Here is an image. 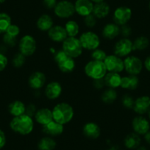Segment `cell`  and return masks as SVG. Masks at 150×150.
<instances>
[{
    "instance_id": "cell-21",
    "label": "cell",
    "mask_w": 150,
    "mask_h": 150,
    "mask_svg": "<svg viewBox=\"0 0 150 150\" xmlns=\"http://www.w3.org/2000/svg\"><path fill=\"white\" fill-rule=\"evenodd\" d=\"M83 132L85 136L89 139H96L100 135L101 129L99 125L95 122H88L83 127Z\"/></svg>"
},
{
    "instance_id": "cell-37",
    "label": "cell",
    "mask_w": 150,
    "mask_h": 150,
    "mask_svg": "<svg viewBox=\"0 0 150 150\" xmlns=\"http://www.w3.org/2000/svg\"><path fill=\"white\" fill-rule=\"evenodd\" d=\"M122 103L125 108H127V109H131V108H133L135 100L130 95L126 94L122 97Z\"/></svg>"
},
{
    "instance_id": "cell-32",
    "label": "cell",
    "mask_w": 150,
    "mask_h": 150,
    "mask_svg": "<svg viewBox=\"0 0 150 150\" xmlns=\"http://www.w3.org/2000/svg\"><path fill=\"white\" fill-rule=\"evenodd\" d=\"M117 92L115 89L108 88L103 92L101 96V99L105 104H112L117 99Z\"/></svg>"
},
{
    "instance_id": "cell-19",
    "label": "cell",
    "mask_w": 150,
    "mask_h": 150,
    "mask_svg": "<svg viewBox=\"0 0 150 150\" xmlns=\"http://www.w3.org/2000/svg\"><path fill=\"white\" fill-rule=\"evenodd\" d=\"M63 88L58 82L53 81L48 83L45 88V95L50 100H54L61 95Z\"/></svg>"
},
{
    "instance_id": "cell-30",
    "label": "cell",
    "mask_w": 150,
    "mask_h": 150,
    "mask_svg": "<svg viewBox=\"0 0 150 150\" xmlns=\"http://www.w3.org/2000/svg\"><path fill=\"white\" fill-rule=\"evenodd\" d=\"M68 37H76L80 33V26L77 21L70 20L66 23L64 27Z\"/></svg>"
},
{
    "instance_id": "cell-1",
    "label": "cell",
    "mask_w": 150,
    "mask_h": 150,
    "mask_svg": "<svg viewBox=\"0 0 150 150\" xmlns=\"http://www.w3.org/2000/svg\"><path fill=\"white\" fill-rule=\"evenodd\" d=\"M10 127L16 133L27 135L33 132L34 129V121L28 115L23 114L13 118L10 122Z\"/></svg>"
},
{
    "instance_id": "cell-33",
    "label": "cell",
    "mask_w": 150,
    "mask_h": 150,
    "mask_svg": "<svg viewBox=\"0 0 150 150\" xmlns=\"http://www.w3.org/2000/svg\"><path fill=\"white\" fill-rule=\"evenodd\" d=\"M11 24V16L6 13H0V34L5 33Z\"/></svg>"
},
{
    "instance_id": "cell-22",
    "label": "cell",
    "mask_w": 150,
    "mask_h": 150,
    "mask_svg": "<svg viewBox=\"0 0 150 150\" xmlns=\"http://www.w3.org/2000/svg\"><path fill=\"white\" fill-rule=\"evenodd\" d=\"M102 33L106 39H114L120 34V27L115 23H108L104 26Z\"/></svg>"
},
{
    "instance_id": "cell-20",
    "label": "cell",
    "mask_w": 150,
    "mask_h": 150,
    "mask_svg": "<svg viewBox=\"0 0 150 150\" xmlns=\"http://www.w3.org/2000/svg\"><path fill=\"white\" fill-rule=\"evenodd\" d=\"M64 130V127L60 124L57 123L54 120L47 125L42 126V131L48 136L54 137L61 135Z\"/></svg>"
},
{
    "instance_id": "cell-50",
    "label": "cell",
    "mask_w": 150,
    "mask_h": 150,
    "mask_svg": "<svg viewBox=\"0 0 150 150\" xmlns=\"http://www.w3.org/2000/svg\"><path fill=\"white\" fill-rule=\"evenodd\" d=\"M5 2V0H0V4H2Z\"/></svg>"
},
{
    "instance_id": "cell-14",
    "label": "cell",
    "mask_w": 150,
    "mask_h": 150,
    "mask_svg": "<svg viewBox=\"0 0 150 150\" xmlns=\"http://www.w3.org/2000/svg\"><path fill=\"white\" fill-rule=\"evenodd\" d=\"M132 127L134 132L138 135H145L149 131L150 125L149 121L143 116H136L132 122Z\"/></svg>"
},
{
    "instance_id": "cell-16",
    "label": "cell",
    "mask_w": 150,
    "mask_h": 150,
    "mask_svg": "<svg viewBox=\"0 0 150 150\" xmlns=\"http://www.w3.org/2000/svg\"><path fill=\"white\" fill-rule=\"evenodd\" d=\"M48 36L52 41L56 43L63 42L68 38L65 28L60 25L53 26L48 31Z\"/></svg>"
},
{
    "instance_id": "cell-29",
    "label": "cell",
    "mask_w": 150,
    "mask_h": 150,
    "mask_svg": "<svg viewBox=\"0 0 150 150\" xmlns=\"http://www.w3.org/2000/svg\"><path fill=\"white\" fill-rule=\"evenodd\" d=\"M56 146V141L50 136L44 137L38 143V150H54Z\"/></svg>"
},
{
    "instance_id": "cell-17",
    "label": "cell",
    "mask_w": 150,
    "mask_h": 150,
    "mask_svg": "<svg viewBox=\"0 0 150 150\" xmlns=\"http://www.w3.org/2000/svg\"><path fill=\"white\" fill-rule=\"evenodd\" d=\"M150 109V97L148 96H142L135 100L133 110L136 113L143 115L148 112Z\"/></svg>"
},
{
    "instance_id": "cell-5",
    "label": "cell",
    "mask_w": 150,
    "mask_h": 150,
    "mask_svg": "<svg viewBox=\"0 0 150 150\" xmlns=\"http://www.w3.org/2000/svg\"><path fill=\"white\" fill-rule=\"evenodd\" d=\"M63 50L72 58L80 57L83 53V46L76 37H68L63 42Z\"/></svg>"
},
{
    "instance_id": "cell-41",
    "label": "cell",
    "mask_w": 150,
    "mask_h": 150,
    "mask_svg": "<svg viewBox=\"0 0 150 150\" xmlns=\"http://www.w3.org/2000/svg\"><path fill=\"white\" fill-rule=\"evenodd\" d=\"M36 111H37V108L34 104H30L27 106H26L25 114L28 115L30 117H34L36 113Z\"/></svg>"
},
{
    "instance_id": "cell-8",
    "label": "cell",
    "mask_w": 150,
    "mask_h": 150,
    "mask_svg": "<svg viewBox=\"0 0 150 150\" xmlns=\"http://www.w3.org/2000/svg\"><path fill=\"white\" fill-rule=\"evenodd\" d=\"M54 12L58 18L63 19L69 18L75 13L74 5L67 0H62L57 3L54 8Z\"/></svg>"
},
{
    "instance_id": "cell-45",
    "label": "cell",
    "mask_w": 150,
    "mask_h": 150,
    "mask_svg": "<svg viewBox=\"0 0 150 150\" xmlns=\"http://www.w3.org/2000/svg\"><path fill=\"white\" fill-rule=\"evenodd\" d=\"M7 142L6 135L2 129H0V149L3 148Z\"/></svg>"
},
{
    "instance_id": "cell-10",
    "label": "cell",
    "mask_w": 150,
    "mask_h": 150,
    "mask_svg": "<svg viewBox=\"0 0 150 150\" xmlns=\"http://www.w3.org/2000/svg\"><path fill=\"white\" fill-rule=\"evenodd\" d=\"M107 71L108 72H115V73H121L125 69L124 60L122 57H118L116 54L108 55L105 60H104Z\"/></svg>"
},
{
    "instance_id": "cell-7",
    "label": "cell",
    "mask_w": 150,
    "mask_h": 150,
    "mask_svg": "<svg viewBox=\"0 0 150 150\" xmlns=\"http://www.w3.org/2000/svg\"><path fill=\"white\" fill-rule=\"evenodd\" d=\"M80 41L81 42L83 48L85 50H93L98 49L100 45V38L99 35L92 31H87L83 33L80 35Z\"/></svg>"
},
{
    "instance_id": "cell-24",
    "label": "cell",
    "mask_w": 150,
    "mask_h": 150,
    "mask_svg": "<svg viewBox=\"0 0 150 150\" xmlns=\"http://www.w3.org/2000/svg\"><path fill=\"white\" fill-rule=\"evenodd\" d=\"M110 11V8L109 5L105 2L96 3L93 5V10L92 13L94 15L96 18H104L108 16Z\"/></svg>"
},
{
    "instance_id": "cell-48",
    "label": "cell",
    "mask_w": 150,
    "mask_h": 150,
    "mask_svg": "<svg viewBox=\"0 0 150 150\" xmlns=\"http://www.w3.org/2000/svg\"><path fill=\"white\" fill-rule=\"evenodd\" d=\"M92 2H95V3H99V2H104V0H91Z\"/></svg>"
},
{
    "instance_id": "cell-39",
    "label": "cell",
    "mask_w": 150,
    "mask_h": 150,
    "mask_svg": "<svg viewBox=\"0 0 150 150\" xmlns=\"http://www.w3.org/2000/svg\"><path fill=\"white\" fill-rule=\"evenodd\" d=\"M5 33H7V34L10 35L11 36H13V37L17 38V36L20 33V28L18 26L11 24L10 25V27L8 28V30H7V31L5 32Z\"/></svg>"
},
{
    "instance_id": "cell-38",
    "label": "cell",
    "mask_w": 150,
    "mask_h": 150,
    "mask_svg": "<svg viewBox=\"0 0 150 150\" xmlns=\"http://www.w3.org/2000/svg\"><path fill=\"white\" fill-rule=\"evenodd\" d=\"M96 21H97V18L94 16L93 13L84 17L85 25L87 27H89V28L94 27L96 24Z\"/></svg>"
},
{
    "instance_id": "cell-35",
    "label": "cell",
    "mask_w": 150,
    "mask_h": 150,
    "mask_svg": "<svg viewBox=\"0 0 150 150\" xmlns=\"http://www.w3.org/2000/svg\"><path fill=\"white\" fill-rule=\"evenodd\" d=\"M108 54H106L104 50L100 49H96L93 50L91 53V58L93 60H98V61H103L105 60Z\"/></svg>"
},
{
    "instance_id": "cell-53",
    "label": "cell",
    "mask_w": 150,
    "mask_h": 150,
    "mask_svg": "<svg viewBox=\"0 0 150 150\" xmlns=\"http://www.w3.org/2000/svg\"><path fill=\"white\" fill-rule=\"evenodd\" d=\"M149 10H150V2H149Z\"/></svg>"
},
{
    "instance_id": "cell-3",
    "label": "cell",
    "mask_w": 150,
    "mask_h": 150,
    "mask_svg": "<svg viewBox=\"0 0 150 150\" xmlns=\"http://www.w3.org/2000/svg\"><path fill=\"white\" fill-rule=\"evenodd\" d=\"M84 71L86 74L92 80L104 78L108 72L103 61L93 60L87 63L85 66Z\"/></svg>"
},
{
    "instance_id": "cell-36",
    "label": "cell",
    "mask_w": 150,
    "mask_h": 150,
    "mask_svg": "<svg viewBox=\"0 0 150 150\" xmlns=\"http://www.w3.org/2000/svg\"><path fill=\"white\" fill-rule=\"evenodd\" d=\"M3 43L6 47H14L17 44V38L13 36H11L7 33H4L2 37Z\"/></svg>"
},
{
    "instance_id": "cell-34",
    "label": "cell",
    "mask_w": 150,
    "mask_h": 150,
    "mask_svg": "<svg viewBox=\"0 0 150 150\" xmlns=\"http://www.w3.org/2000/svg\"><path fill=\"white\" fill-rule=\"evenodd\" d=\"M26 57L21 53L18 52L13 56L12 60V64L15 68H20L25 63Z\"/></svg>"
},
{
    "instance_id": "cell-13",
    "label": "cell",
    "mask_w": 150,
    "mask_h": 150,
    "mask_svg": "<svg viewBox=\"0 0 150 150\" xmlns=\"http://www.w3.org/2000/svg\"><path fill=\"white\" fill-rule=\"evenodd\" d=\"M93 4L91 0H77L75 2V12L81 16L86 17L93 13Z\"/></svg>"
},
{
    "instance_id": "cell-27",
    "label": "cell",
    "mask_w": 150,
    "mask_h": 150,
    "mask_svg": "<svg viewBox=\"0 0 150 150\" xmlns=\"http://www.w3.org/2000/svg\"><path fill=\"white\" fill-rule=\"evenodd\" d=\"M141 138L139 135L135 132L129 133L125 137L124 144H125V147L128 149H136L138 148L141 144Z\"/></svg>"
},
{
    "instance_id": "cell-46",
    "label": "cell",
    "mask_w": 150,
    "mask_h": 150,
    "mask_svg": "<svg viewBox=\"0 0 150 150\" xmlns=\"http://www.w3.org/2000/svg\"><path fill=\"white\" fill-rule=\"evenodd\" d=\"M144 66L149 71H150V55L147 57L144 61Z\"/></svg>"
},
{
    "instance_id": "cell-43",
    "label": "cell",
    "mask_w": 150,
    "mask_h": 150,
    "mask_svg": "<svg viewBox=\"0 0 150 150\" xmlns=\"http://www.w3.org/2000/svg\"><path fill=\"white\" fill-rule=\"evenodd\" d=\"M93 86L96 89H102L105 86V83L104 78L97 79V80H93Z\"/></svg>"
},
{
    "instance_id": "cell-40",
    "label": "cell",
    "mask_w": 150,
    "mask_h": 150,
    "mask_svg": "<svg viewBox=\"0 0 150 150\" xmlns=\"http://www.w3.org/2000/svg\"><path fill=\"white\" fill-rule=\"evenodd\" d=\"M120 34L123 36L125 38H127L131 34H132V28L130 26L127 25V24H125V25L121 26L120 27Z\"/></svg>"
},
{
    "instance_id": "cell-4",
    "label": "cell",
    "mask_w": 150,
    "mask_h": 150,
    "mask_svg": "<svg viewBox=\"0 0 150 150\" xmlns=\"http://www.w3.org/2000/svg\"><path fill=\"white\" fill-rule=\"evenodd\" d=\"M54 60L59 69L63 73H71L76 67L74 59L69 57L63 50H59L54 53Z\"/></svg>"
},
{
    "instance_id": "cell-42",
    "label": "cell",
    "mask_w": 150,
    "mask_h": 150,
    "mask_svg": "<svg viewBox=\"0 0 150 150\" xmlns=\"http://www.w3.org/2000/svg\"><path fill=\"white\" fill-rule=\"evenodd\" d=\"M8 64V59L4 53L0 52V71L5 70Z\"/></svg>"
},
{
    "instance_id": "cell-6",
    "label": "cell",
    "mask_w": 150,
    "mask_h": 150,
    "mask_svg": "<svg viewBox=\"0 0 150 150\" xmlns=\"http://www.w3.org/2000/svg\"><path fill=\"white\" fill-rule=\"evenodd\" d=\"M37 44L35 38L30 35H25L20 39L18 42L19 52L25 57L32 56L36 51Z\"/></svg>"
},
{
    "instance_id": "cell-47",
    "label": "cell",
    "mask_w": 150,
    "mask_h": 150,
    "mask_svg": "<svg viewBox=\"0 0 150 150\" xmlns=\"http://www.w3.org/2000/svg\"><path fill=\"white\" fill-rule=\"evenodd\" d=\"M144 139H145V141H146L149 144H150V131H148V132L144 135Z\"/></svg>"
},
{
    "instance_id": "cell-12",
    "label": "cell",
    "mask_w": 150,
    "mask_h": 150,
    "mask_svg": "<svg viewBox=\"0 0 150 150\" xmlns=\"http://www.w3.org/2000/svg\"><path fill=\"white\" fill-rule=\"evenodd\" d=\"M132 17V11L129 8L126 6L119 7L115 10L113 13V21L119 26L125 25L127 24Z\"/></svg>"
},
{
    "instance_id": "cell-51",
    "label": "cell",
    "mask_w": 150,
    "mask_h": 150,
    "mask_svg": "<svg viewBox=\"0 0 150 150\" xmlns=\"http://www.w3.org/2000/svg\"><path fill=\"white\" fill-rule=\"evenodd\" d=\"M148 114H149V118L150 119V109H149V110L148 111Z\"/></svg>"
},
{
    "instance_id": "cell-44",
    "label": "cell",
    "mask_w": 150,
    "mask_h": 150,
    "mask_svg": "<svg viewBox=\"0 0 150 150\" xmlns=\"http://www.w3.org/2000/svg\"><path fill=\"white\" fill-rule=\"evenodd\" d=\"M57 3V0H44L43 1V4H44V7H46L47 9L54 8Z\"/></svg>"
},
{
    "instance_id": "cell-15",
    "label": "cell",
    "mask_w": 150,
    "mask_h": 150,
    "mask_svg": "<svg viewBox=\"0 0 150 150\" xmlns=\"http://www.w3.org/2000/svg\"><path fill=\"white\" fill-rule=\"evenodd\" d=\"M47 77L41 71H35L32 74L28 79L29 86L34 90H39L42 88L46 84Z\"/></svg>"
},
{
    "instance_id": "cell-26",
    "label": "cell",
    "mask_w": 150,
    "mask_h": 150,
    "mask_svg": "<svg viewBox=\"0 0 150 150\" xmlns=\"http://www.w3.org/2000/svg\"><path fill=\"white\" fill-rule=\"evenodd\" d=\"M25 105L24 104V102L19 100L13 101L8 105V111H9L10 114L13 117L25 114Z\"/></svg>"
},
{
    "instance_id": "cell-18",
    "label": "cell",
    "mask_w": 150,
    "mask_h": 150,
    "mask_svg": "<svg viewBox=\"0 0 150 150\" xmlns=\"http://www.w3.org/2000/svg\"><path fill=\"white\" fill-rule=\"evenodd\" d=\"M34 118L37 123L44 126L53 121L52 111L46 108L37 110Z\"/></svg>"
},
{
    "instance_id": "cell-52",
    "label": "cell",
    "mask_w": 150,
    "mask_h": 150,
    "mask_svg": "<svg viewBox=\"0 0 150 150\" xmlns=\"http://www.w3.org/2000/svg\"><path fill=\"white\" fill-rule=\"evenodd\" d=\"M109 150H118V149H116V148H112V149H110Z\"/></svg>"
},
{
    "instance_id": "cell-9",
    "label": "cell",
    "mask_w": 150,
    "mask_h": 150,
    "mask_svg": "<svg viewBox=\"0 0 150 150\" xmlns=\"http://www.w3.org/2000/svg\"><path fill=\"white\" fill-rule=\"evenodd\" d=\"M124 66L127 73L129 75H138L143 69V63L141 59L135 56H127L124 60Z\"/></svg>"
},
{
    "instance_id": "cell-11",
    "label": "cell",
    "mask_w": 150,
    "mask_h": 150,
    "mask_svg": "<svg viewBox=\"0 0 150 150\" xmlns=\"http://www.w3.org/2000/svg\"><path fill=\"white\" fill-rule=\"evenodd\" d=\"M133 51L132 41L128 38H122L116 43L113 48L114 54L119 57H126Z\"/></svg>"
},
{
    "instance_id": "cell-28",
    "label": "cell",
    "mask_w": 150,
    "mask_h": 150,
    "mask_svg": "<svg viewBox=\"0 0 150 150\" xmlns=\"http://www.w3.org/2000/svg\"><path fill=\"white\" fill-rule=\"evenodd\" d=\"M36 25L41 31H49L53 27V19L50 15L44 14L38 18Z\"/></svg>"
},
{
    "instance_id": "cell-2",
    "label": "cell",
    "mask_w": 150,
    "mask_h": 150,
    "mask_svg": "<svg viewBox=\"0 0 150 150\" xmlns=\"http://www.w3.org/2000/svg\"><path fill=\"white\" fill-rule=\"evenodd\" d=\"M53 120L62 125H66L72 120L74 115V109L69 103L60 102L52 109Z\"/></svg>"
},
{
    "instance_id": "cell-23",
    "label": "cell",
    "mask_w": 150,
    "mask_h": 150,
    "mask_svg": "<svg viewBox=\"0 0 150 150\" xmlns=\"http://www.w3.org/2000/svg\"><path fill=\"white\" fill-rule=\"evenodd\" d=\"M122 76L119 73L115 72H108L104 77L105 86H108L109 88L116 89L120 87L121 82H122Z\"/></svg>"
},
{
    "instance_id": "cell-25",
    "label": "cell",
    "mask_w": 150,
    "mask_h": 150,
    "mask_svg": "<svg viewBox=\"0 0 150 150\" xmlns=\"http://www.w3.org/2000/svg\"><path fill=\"white\" fill-rule=\"evenodd\" d=\"M138 84L139 80L136 75H129L122 77L120 87L126 90H135L138 88Z\"/></svg>"
},
{
    "instance_id": "cell-49",
    "label": "cell",
    "mask_w": 150,
    "mask_h": 150,
    "mask_svg": "<svg viewBox=\"0 0 150 150\" xmlns=\"http://www.w3.org/2000/svg\"><path fill=\"white\" fill-rule=\"evenodd\" d=\"M136 150H147L144 146H139L136 149Z\"/></svg>"
},
{
    "instance_id": "cell-31",
    "label": "cell",
    "mask_w": 150,
    "mask_h": 150,
    "mask_svg": "<svg viewBox=\"0 0 150 150\" xmlns=\"http://www.w3.org/2000/svg\"><path fill=\"white\" fill-rule=\"evenodd\" d=\"M149 45V41L146 37L139 36L132 42V50L133 51H142L146 50Z\"/></svg>"
}]
</instances>
